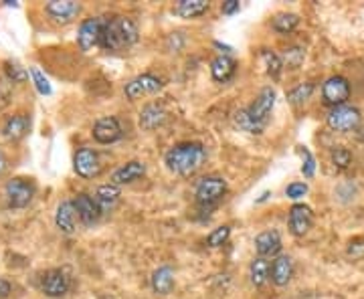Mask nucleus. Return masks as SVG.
<instances>
[{
	"label": "nucleus",
	"instance_id": "obj_1",
	"mask_svg": "<svg viewBox=\"0 0 364 299\" xmlns=\"http://www.w3.org/2000/svg\"><path fill=\"white\" fill-rule=\"evenodd\" d=\"M207 160V150L200 142H182L168 150L164 156V164L170 172L178 176H193L202 168Z\"/></svg>",
	"mask_w": 364,
	"mask_h": 299
},
{
	"label": "nucleus",
	"instance_id": "obj_2",
	"mask_svg": "<svg viewBox=\"0 0 364 299\" xmlns=\"http://www.w3.org/2000/svg\"><path fill=\"white\" fill-rule=\"evenodd\" d=\"M140 39V30L134 18L130 16H116L106 23L102 35V47L107 53H118L134 47Z\"/></svg>",
	"mask_w": 364,
	"mask_h": 299
},
{
	"label": "nucleus",
	"instance_id": "obj_3",
	"mask_svg": "<svg viewBox=\"0 0 364 299\" xmlns=\"http://www.w3.org/2000/svg\"><path fill=\"white\" fill-rule=\"evenodd\" d=\"M227 190V180L221 178V176H207L197 184L195 200L200 209H214L225 198Z\"/></svg>",
	"mask_w": 364,
	"mask_h": 299
},
{
	"label": "nucleus",
	"instance_id": "obj_4",
	"mask_svg": "<svg viewBox=\"0 0 364 299\" xmlns=\"http://www.w3.org/2000/svg\"><path fill=\"white\" fill-rule=\"evenodd\" d=\"M326 123L328 128L334 132H340V134H348V132H356L363 123V114L358 107H352V105H340V107H334L328 111L326 116Z\"/></svg>",
	"mask_w": 364,
	"mask_h": 299
},
{
	"label": "nucleus",
	"instance_id": "obj_5",
	"mask_svg": "<svg viewBox=\"0 0 364 299\" xmlns=\"http://www.w3.org/2000/svg\"><path fill=\"white\" fill-rule=\"evenodd\" d=\"M106 23L107 18H104V16H91V18H85L79 25L77 45L83 53H90L95 47L102 45V35H104V29H106Z\"/></svg>",
	"mask_w": 364,
	"mask_h": 299
},
{
	"label": "nucleus",
	"instance_id": "obj_6",
	"mask_svg": "<svg viewBox=\"0 0 364 299\" xmlns=\"http://www.w3.org/2000/svg\"><path fill=\"white\" fill-rule=\"evenodd\" d=\"M164 87V81L154 73H142L130 79L126 85H123V95L130 99V102H136L140 97H148L154 95Z\"/></svg>",
	"mask_w": 364,
	"mask_h": 299
},
{
	"label": "nucleus",
	"instance_id": "obj_7",
	"mask_svg": "<svg viewBox=\"0 0 364 299\" xmlns=\"http://www.w3.org/2000/svg\"><path fill=\"white\" fill-rule=\"evenodd\" d=\"M350 81L344 75H332L324 81L322 85V102L330 107H340L346 105L350 99Z\"/></svg>",
	"mask_w": 364,
	"mask_h": 299
},
{
	"label": "nucleus",
	"instance_id": "obj_8",
	"mask_svg": "<svg viewBox=\"0 0 364 299\" xmlns=\"http://www.w3.org/2000/svg\"><path fill=\"white\" fill-rule=\"evenodd\" d=\"M6 202L11 209H25L32 202L35 196V184L27 178H13L4 186Z\"/></svg>",
	"mask_w": 364,
	"mask_h": 299
},
{
	"label": "nucleus",
	"instance_id": "obj_9",
	"mask_svg": "<svg viewBox=\"0 0 364 299\" xmlns=\"http://www.w3.org/2000/svg\"><path fill=\"white\" fill-rule=\"evenodd\" d=\"M273 105H275V91L272 87H263L257 93L255 102L247 107V116L251 118L253 123H257L261 130H265L267 121L272 118Z\"/></svg>",
	"mask_w": 364,
	"mask_h": 299
},
{
	"label": "nucleus",
	"instance_id": "obj_10",
	"mask_svg": "<svg viewBox=\"0 0 364 299\" xmlns=\"http://www.w3.org/2000/svg\"><path fill=\"white\" fill-rule=\"evenodd\" d=\"M45 13L55 25H69L81 13V4L75 0H51L45 4Z\"/></svg>",
	"mask_w": 364,
	"mask_h": 299
},
{
	"label": "nucleus",
	"instance_id": "obj_11",
	"mask_svg": "<svg viewBox=\"0 0 364 299\" xmlns=\"http://www.w3.org/2000/svg\"><path fill=\"white\" fill-rule=\"evenodd\" d=\"M73 168H75L77 176H81V178H95L102 172L99 154L93 148H79L73 158Z\"/></svg>",
	"mask_w": 364,
	"mask_h": 299
},
{
	"label": "nucleus",
	"instance_id": "obj_12",
	"mask_svg": "<svg viewBox=\"0 0 364 299\" xmlns=\"http://www.w3.org/2000/svg\"><path fill=\"white\" fill-rule=\"evenodd\" d=\"M91 135L97 144H116L118 140H121L123 130H121V123L118 118L106 116V118H99L93 123Z\"/></svg>",
	"mask_w": 364,
	"mask_h": 299
},
{
	"label": "nucleus",
	"instance_id": "obj_13",
	"mask_svg": "<svg viewBox=\"0 0 364 299\" xmlns=\"http://www.w3.org/2000/svg\"><path fill=\"white\" fill-rule=\"evenodd\" d=\"M288 223L289 233H291L293 237H305V235L310 233L312 224H314V212H312V209H310L308 205L298 202V205H293V207L289 209Z\"/></svg>",
	"mask_w": 364,
	"mask_h": 299
},
{
	"label": "nucleus",
	"instance_id": "obj_14",
	"mask_svg": "<svg viewBox=\"0 0 364 299\" xmlns=\"http://www.w3.org/2000/svg\"><path fill=\"white\" fill-rule=\"evenodd\" d=\"M69 287H71L69 275L63 269L47 271L41 277V289L49 298H63L69 291Z\"/></svg>",
	"mask_w": 364,
	"mask_h": 299
},
{
	"label": "nucleus",
	"instance_id": "obj_15",
	"mask_svg": "<svg viewBox=\"0 0 364 299\" xmlns=\"http://www.w3.org/2000/svg\"><path fill=\"white\" fill-rule=\"evenodd\" d=\"M73 205H75L79 221L85 224V226H91V224H95L97 221H99V216H102V210H99V207H97V200H95L93 196L81 193V195H77L75 198H73Z\"/></svg>",
	"mask_w": 364,
	"mask_h": 299
},
{
	"label": "nucleus",
	"instance_id": "obj_16",
	"mask_svg": "<svg viewBox=\"0 0 364 299\" xmlns=\"http://www.w3.org/2000/svg\"><path fill=\"white\" fill-rule=\"evenodd\" d=\"M166 116V109H164L162 104H156V102L146 104L142 107V111H140V128H144L146 132H154L160 126H164Z\"/></svg>",
	"mask_w": 364,
	"mask_h": 299
},
{
	"label": "nucleus",
	"instance_id": "obj_17",
	"mask_svg": "<svg viewBox=\"0 0 364 299\" xmlns=\"http://www.w3.org/2000/svg\"><path fill=\"white\" fill-rule=\"evenodd\" d=\"M255 251L257 257L269 259V257H279L281 251V237L277 231H263L255 237Z\"/></svg>",
	"mask_w": 364,
	"mask_h": 299
},
{
	"label": "nucleus",
	"instance_id": "obj_18",
	"mask_svg": "<svg viewBox=\"0 0 364 299\" xmlns=\"http://www.w3.org/2000/svg\"><path fill=\"white\" fill-rule=\"evenodd\" d=\"M77 210L73 200H63L57 210H55V226L59 228L61 233L65 235H71L75 233V224H77Z\"/></svg>",
	"mask_w": 364,
	"mask_h": 299
},
{
	"label": "nucleus",
	"instance_id": "obj_19",
	"mask_svg": "<svg viewBox=\"0 0 364 299\" xmlns=\"http://www.w3.org/2000/svg\"><path fill=\"white\" fill-rule=\"evenodd\" d=\"M120 186H116L111 182L97 186V190H95V200H97V207L102 210V214H107V212H111V210L116 209L118 202H120Z\"/></svg>",
	"mask_w": 364,
	"mask_h": 299
},
{
	"label": "nucleus",
	"instance_id": "obj_20",
	"mask_svg": "<svg viewBox=\"0 0 364 299\" xmlns=\"http://www.w3.org/2000/svg\"><path fill=\"white\" fill-rule=\"evenodd\" d=\"M144 174H146V164L140 162V160H132V162H128V164L120 166V168L111 174V184H116V186L132 184V182H136V180L142 178Z\"/></svg>",
	"mask_w": 364,
	"mask_h": 299
},
{
	"label": "nucleus",
	"instance_id": "obj_21",
	"mask_svg": "<svg viewBox=\"0 0 364 299\" xmlns=\"http://www.w3.org/2000/svg\"><path fill=\"white\" fill-rule=\"evenodd\" d=\"M291 277H293V261H291V257L289 255L275 257V261L272 263V275H269L272 283L277 285V287H286L291 281Z\"/></svg>",
	"mask_w": 364,
	"mask_h": 299
},
{
	"label": "nucleus",
	"instance_id": "obj_22",
	"mask_svg": "<svg viewBox=\"0 0 364 299\" xmlns=\"http://www.w3.org/2000/svg\"><path fill=\"white\" fill-rule=\"evenodd\" d=\"M152 289L156 295H170L174 289V271L168 265H162L152 273Z\"/></svg>",
	"mask_w": 364,
	"mask_h": 299
},
{
	"label": "nucleus",
	"instance_id": "obj_23",
	"mask_svg": "<svg viewBox=\"0 0 364 299\" xmlns=\"http://www.w3.org/2000/svg\"><path fill=\"white\" fill-rule=\"evenodd\" d=\"M237 71V63L229 55H219L211 61V75L217 83H227Z\"/></svg>",
	"mask_w": 364,
	"mask_h": 299
},
{
	"label": "nucleus",
	"instance_id": "obj_24",
	"mask_svg": "<svg viewBox=\"0 0 364 299\" xmlns=\"http://www.w3.org/2000/svg\"><path fill=\"white\" fill-rule=\"evenodd\" d=\"M29 128H30L29 116H25V114H16V116H13V118H8V120H6L4 128H2V135H4L6 140H11V142H16V140H20V138H25V135H27Z\"/></svg>",
	"mask_w": 364,
	"mask_h": 299
},
{
	"label": "nucleus",
	"instance_id": "obj_25",
	"mask_svg": "<svg viewBox=\"0 0 364 299\" xmlns=\"http://www.w3.org/2000/svg\"><path fill=\"white\" fill-rule=\"evenodd\" d=\"M209 2L207 0H181L174 6V13L182 18H198L209 11Z\"/></svg>",
	"mask_w": 364,
	"mask_h": 299
},
{
	"label": "nucleus",
	"instance_id": "obj_26",
	"mask_svg": "<svg viewBox=\"0 0 364 299\" xmlns=\"http://www.w3.org/2000/svg\"><path fill=\"white\" fill-rule=\"evenodd\" d=\"M269 275H272V265L267 259L263 257H255L251 261V267H249V277H251V283L255 287H263V285L269 281Z\"/></svg>",
	"mask_w": 364,
	"mask_h": 299
},
{
	"label": "nucleus",
	"instance_id": "obj_27",
	"mask_svg": "<svg viewBox=\"0 0 364 299\" xmlns=\"http://www.w3.org/2000/svg\"><path fill=\"white\" fill-rule=\"evenodd\" d=\"M272 27L279 35H289L300 27V16L296 13H279L272 20Z\"/></svg>",
	"mask_w": 364,
	"mask_h": 299
},
{
	"label": "nucleus",
	"instance_id": "obj_28",
	"mask_svg": "<svg viewBox=\"0 0 364 299\" xmlns=\"http://www.w3.org/2000/svg\"><path fill=\"white\" fill-rule=\"evenodd\" d=\"M261 57H263V61H265L267 75H269L272 79H277V77L281 75V69H284L281 55H277V53H273V51H269V49H265V51L261 53Z\"/></svg>",
	"mask_w": 364,
	"mask_h": 299
},
{
	"label": "nucleus",
	"instance_id": "obj_29",
	"mask_svg": "<svg viewBox=\"0 0 364 299\" xmlns=\"http://www.w3.org/2000/svg\"><path fill=\"white\" fill-rule=\"evenodd\" d=\"M4 73L8 77V81H13V83H25L30 75L29 71H27L23 65H18L16 61H4Z\"/></svg>",
	"mask_w": 364,
	"mask_h": 299
},
{
	"label": "nucleus",
	"instance_id": "obj_30",
	"mask_svg": "<svg viewBox=\"0 0 364 299\" xmlns=\"http://www.w3.org/2000/svg\"><path fill=\"white\" fill-rule=\"evenodd\" d=\"M312 93H314V85H312V83H300L298 87H293V90L288 91L289 104H293V105L305 104V102L312 97Z\"/></svg>",
	"mask_w": 364,
	"mask_h": 299
},
{
	"label": "nucleus",
	"instance_id": "obj_31",
	"mask_svg": "<svg viewBox=\"0 0 364 299\" xmlns=\"http://www.w3.org/2000/svg\"><path fill=\"white\" fill-rule=\"evenodd\" d=\"M305 59V51H303L302 47H289L284 51V67H288V69H298L300 65L303 63Z\"/></svg>",
	"mask_w": 364,
	"mask_h": 299
},
{
	"label": "nucleus",
	"instance_id": "obj_32",
	"mask_svg": "<svg viewBox=\"0 0 364 299\" xmlns=\"http://www.w3.org/2000/svg\"><path fill=\"white\" fill-rule=\"evenodd\" d=\"M330 160H332V164L336 168H340V170H346L350 164H352V152L348 148H344V146H336L332 148L330 152Z\"/></svg>",
	"mask_w": 364,
	"mask_h": 299
},
{
	"label": "nucleus",
	"instance_id": "obj_33",
	"mask_svg": "<svg viewBox=\"0 0 364 299\" xmlns=\"http://www.w3.org/2000/svg\"><path fill=\"white\" fill-rule=\"evenodd\" d=\"M229 237H231V226H229V224L217 226L214 231L209 233L207 245H209V247H223V245H227Z\"/></svg>",
	"mask_w": 364,
	"mask_h": 299
},
{
	"label": "nucleus",
	"instance_id": "obj_34",
	"mask_svg": "<svg viewBox=\"0 0 364 299\" xmlns=\"http://www.w3.org/2000/svg\"><path fill=\"white\" fill-rule=\"evenodd\" d=\"M235 126H237L241 132H247V134H261V132H263L257 123H253L251 118L247 116V109H241V111L235 114Z\"/></svg>",
	"mask_w": 364,
	"mask_h": 299
},
{
	"label": "nucleus",
	"instance_id": "obj_35",
	"mask_svg": "<svg viewBox=\"0 0 364 299\" xmlns=\"http://www.w3.org/2000/svg\"><path fill=\"white\" fill-rule=\"evenodd\" d=\"M30 77H32V83H35V87L37 91L41 93V95H51V83H49V79H47L43 71L39 69V67H30L29 69Z\"/></svg>",
	"mask_w": 364,
	"mask_h": 299
},
{
	"label": "nucleus",
	"instance_id": "obj_36",
	"mask_svg": "<svg viewBox=\"0 0 364 299\" xmlns=\"http://www.w3.org/2000/svg\"><path fill=\"white\" fill-rule=\"evenodd\" d=\"M300 152H302V156L305 158V160H303V166H302L303 176H305V178H312V176L316 174V160H314L312 152H310L308 148H302Z\"/></svg>",
	"mask_w": 364,
	"mask_h": 299
},
{
	"label": "nucleus",
	"instance_id": "obj_37",
	"mask_svg": "<svg viewBox=\"0 0 364 299\" xmlns=\"http://www.w3.org/2000/svg\"><path fill=\"white\" fill-rule=\"evenodd\" d=\"M305 195H308V184L305 182H291L286 188V196L291 198V200H300Z\"/></svg>",
	"mask_w": 364,
	"mask_h": 299
},
{
	"label": "nucleus",
	"instance_id": "obj_38",
	"mask_svg": "<svg viewBox=\"0 0 364 299\" xmlns=\"http://www.w3.org/2000/svg\"><path fill=\"white\" fill-rule=\"evenodd\" d=\"M346 255L352 259H363L364 257V237H356L348 243Z\"/></svg>",
	"mask_w": 364,
	"mask_h": 299
},
{
	"label": "nucleus",
	"instance_id": "obj_39",
	"mask_svg": "<svg viewBox=\"0 0 364 299\" xmlns=\"http://www.w3.org/2000/svg\"><path fill=\"white\" fill-rule=\"evenodd\" d=\"M241 6H239V0H227V2H223V6H221V11H223V15H235L237 11H239Z\"/></svg>",
	"mask_w": 364,
	"mask_h": 299
},
{
	"label": "nucleus",
	"instance_id": "obj_40",
	"mask_svg": "<svg viewBox=\"0 0 364 299\" xmlns=\"http://www.w3.org/2000/svg\"><path fill=\"white\" fill-rule=\"evenodd\" d=\"M11 291H13V285L8 283L6 279H0V299H6L11 295Z\"/></svg>",
	"mask_w": 364,
	"mask_h": 299
},
{
	"label": "nucleus",
	"instance_id": "obj_41",
	"mask_svg": "<svg viewBox=\"0 0 364 299\" xmlns=\"http://www.w3.org/2000/svg\"><path fill=\"white\" fill-rule=\"evenodd\" d=\"M4 170H6V158H4V154L0 152V174H2Z\"/></svg>",
	"mask_w": 364,
	"mask_h": 299
},
{
	"label": "nucleus",
	"instance_id": "obj_42",
	"mask_svg": "<svg viewBox=\"0 0 364 299\" xmlns=\"http://www.w3.org/2000/svg\"><path fill=\"white\" fill-rule=\"evenodd\" d=\"M356 138H358V142H364V128L356 130Z\"/></svg>",
	"mask_w": 364,
	"mask_h": 299
}]
</instances>
